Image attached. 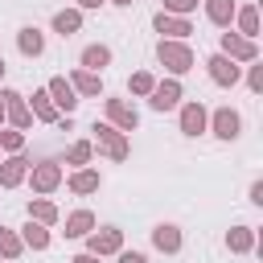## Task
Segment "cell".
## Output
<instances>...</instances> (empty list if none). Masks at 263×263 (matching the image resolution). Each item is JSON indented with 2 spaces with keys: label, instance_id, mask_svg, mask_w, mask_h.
Instances as JSON below:
<instances>
[{
  "label": "cell",
  "instance_id": "cell-1",
  "mask_svg": "<svg viewBox=\"0 0 263 263\" xmlns=\"http://www.w3.org/2000/svg\"><path fill=\"white\" fill-rule=\"evenodd\" d=\"M156 58H160V66H168L173 74L193 70V49H189L185 41H160V45H156Z\"/></svg>",
  "mask_w": 263,
  "mask_h": 263
},
{
  "label": "cell",
  "instance_id": "cell-2",
  "mask_svg": "<svg viewBox=\"0 0 263 263\" xmlns=\"http://www.w3.org/2000/svg\"><path fill=\"white\" fill-rule=\"evenodd\" d=\"M86 251L90 255H115V251H123V230L119 226H103V230H90L86 234Z\"/></svg>",
  "mask_w": 263,
  "mask_h": 263
},
{
  "label": "cell",
  "instance_id": "cell-3",
  "mask_svg": "<svg viewBox=\"0 0 263 263\" xmlns=\"http://www.w3.org/2000/svg\"><path fill=\"white\" fill-rule=\"evenodd\" d=\"M95 140H99V148L111 156V160H127V136L123 132H115L111 123H95Z\"/></svg>",
  "mask_w": 263,
  "mask_h": 263
},
{
  "label": "cell",
  "instance_id": "cell-4",
  "mask_svg": "<svg viewBox=\"0 0 263 263\" xmlns=\"http://www.w3.org/2000/svg\"><path fill=\"white\" fill-rule=\"evenodd\" d=\"M0 99H4V115H8V123H12L16 132H25V127L33 123V111H29L25 95H16V90H0Z\"/></svg>",
  "mask_w": 263,
  "mask_h": 263
},
{
  "label": "cell",
  "instance_id": "cell-5",
  "mask_svg": "<svg viewBox=\"0 0 263 263\" xmlns=\"http://www.w3.org/2000/svg\"><path fill=\"white\" fill-rule=\"evenodd\" d=\"M103 107H107V119H111V127H115V132H136L140 115H136V107H132V103H123V99H103Z\"/></svg>",
  "mask_w": 263,
  "mask_h": 263
},
{
  "label": "cell",
  "instance_id": "cell-6",
  "mask_svg": "<svg viewBox=\"0 0 263 263\" xmlns=\"http://www.w3.org/2000/svg\"><path fill=\"white\" fill-rule=\"evenodd\" d=\"M222 58H230V62H255L259 49H255V41H247L238 33H222Z\"/></svg>",
  "mask_w": 263,
  "mask_h": 263
},
{
  "label": "cell",
  "instance_id": "cell-7",
  "mask_svg": "<svg viewBox=\"0 0 263 263\" xmlns=\"http://www.w3.org/2000/svg\"><path fill=\"white\" fill-rule=\"evenodd\" d=\"M210 123H214V136L218 140H238V132H242V119H238L234 107H218L210 115Z\"/></svg>",
  "mask_w": 263,
  "mask_h": 263
},
{
  "label": "cell",
  "instance_id": "cell-8",
  "mask_svg": "<svg viewBox=\"0 0 263 263\" xmlns=\"http://www.w3.org/2000/svg\"><path fill=\"white\" fill-rule=\"evenodd\" d=\"M152 25H156V33H164V41H185V37L193 33L189 21H185V16H173V12H156Z\"/></svg>",
  "mask_w": 263,
  "mask_h": 263
},
{
  "label": "cell",
  "instance_id": "cell-9",
  "mask_svg": "<svg viewBox=\"0 0 263 263\" xmlns=\"http://www.w3.org/2000/svg\"><path fill=\"white\" fill-rule=\"evenodd\" d=\"M45 95H49V103H53L58 111H66V115H70V111L78 107V99H74V86H70L66 78H49V86H45Z\"/></svg>",
  "mask_w": 263,
  "mask_h": 263
},
{
  "label": "cell",
  "instance_id": "cell-10",
  "mask_svg": "<svg viewBox=\"0 0 263 263\" xmlns=\"http://www.w3.org/2000/svg\"><path fill=\"white\" fill-rule=\"evenodd\" d=\"M148 103H152L156 111H173V107L181 103V82H173V78H168V82H156L152 95H148Z\"/></svg>",
  "mask_w": 263,
  "mask_h": 263
},
{
  "label": "cell",
  "instance_id": "cell-11",
  "mask_svg": "<svg viewBox=\"0 0 263 263\" xmlns=\"http://www.w3.org/2000/svg\"><path fill=\"white\" fill-rule=\"evenodd\" d=\"M25 173H29V160L16 152V156H8V160H0V189H16L21 181H25Z\"/></svg>",
  "mask_w": 263,
  "mask_h": 263
},
{
  "label": "cell",
  "instance_id": "cell-12",
  "mask_svg": "<svg viewBox=\"0 0 263 263\" xmlns=\"http://www.w3.org/2000/svg\"><path fill=\"white\" fill-rule=\"evenodd\" d=\"M58 185H62V168H58L53 160L33 164V189H37V193H53Z\"/></svg>",
  "mask_w": 263,
  "mask_h": 263
},
{
  "label": "cell",
  "instance_id": "cell-13",
  "mask_svg": "<svg viewBox=\"0 0 263 263\" xmlns=\"http://www.w3.org/2000/svg\"><path fill=\"white\" fill-rule=\"evenodd\" d=\"M205 70H210V78H214L218 86H234V82H238V66H234L230 58H222V53H214V58L205 62Z\"/></svg>",
  "mask_w": 263,
  "mask_h": 263
},
{
  "label": "cell",
  "instance_id": "cell-14",
  "mask_svg": "<svg viewBox=\"0 0 263 263\" xmlns=\"http://www.w3.org/2000/svg\"><path fill=\"white\" fill-rule=\"evenodd\" d=\"M205 123H210V115H205L201 103H185V107H181V132H185V136H201Z\"/></svg>",
  "mask_w": 263,
  "mask_h": 263
},
{
  "label": "cell",
  "instance_id": "cell-15",
  "mask_svg": "<svg viewBox=\"0 0 263 263\" xmlns=\"http://www.w3.org/2000/svg\"><path fill=\"white\" fill-rule=\"evenodd\" d=\"M16 45H21L25 58H41V53H45V37H41L37 25H25V29L16 33Z\"/></svg>",
  "mask_w": 263,
  "mask_h": 263
},
{
  "label": "cell",
  "instance_id": "cell-16",
  "mask_svg": "<svg viewBox=\"0 0 263 263\" xmlns=\"http://www.w3.org/2000/svg\"><path fill=\"white\" fill-rule=\"evenodd\" d=\"M152 242H156V251L177 255V251H181V230H177V226H168V222H160V226L152 230Z\"/></svg>",
  "mask_w": 263,
  "mask_h": 263
},
{
  "label": "cell",
  "instance_id": "cell-17",
  "mask_svg": "<svg viewBox=\"0 0 263 263\" xmlns=\"http://www.w3.org/2000/svg\"><path fill=\"white\" fill-rule=\"evenodd\" d=\"M90 230H95V214L90 210H74L66 218V238H86Z\"/></svg>",
  "mask_w": 263,
  "mask_h": 263
},
{
  "label": "cell",
  "instance_id": "cell-18",
  "mask_svg": "<svg viewBox=\"0 0 263 263\" xmlns=\"http://www.w3.org/2000/svg\"><path fill=\"white\" fill-rule=\"evenodd\" d=\"M234 12H238V4H234V0H205V16H210L214 25H222V29H230Z\"/></svg>",
  "mask_w": 263,
  "mask_h": 263
},
{
  "label": "cell",
  "instance_id": "cell-19",
  "mask_svg": "<svg viewBox=\"0 0 263 263\" xmlns=\"http://www.w3.org/2000/svg\"><path fill=\"white\" fill-rule=\"evenodd\" d=\"M70 86H74V95H99L103 90V78L90 74V70H74L70 74Z\"/></svg>",
  "mask_w": 263,
  "mask_h": 263
},
{
  "label": "cell",
  "instance_id": "cell-20",
  "mask_svg": "<svg viewBox=\"0 0 263 263\" xmlns=\"http://www.w3.org/2000/svg\"><path fill=\"white\" fill-rule=\"evenodd\" d=\"M226 247H230L234 255H247V251L255 247V230H251V226H230V234H226Z\"/></svg>",
  "mask_w": 263,
  "mask_h": 263
},
{
  "label": "cell",
  "instance_id": "cell-21",
  "mask_svg": "<svg viewBox=\"0 0 263 263\" xmlns=\"http://www.w3.org/2000/svg\"><path fill=\"white\" fill-rule=\"evenodd\" d=\"M234 16H238V29H242L238 37L255 41V33H259V8H255V4H242V8L234 12Z\"/></svg>",
  "mask_w": 263,
  "mask_h": 263
},
{
  "label": "cell",
  "instance_id": "cell-22",
  "mask_svg": "<svg viewBox=\"0 0 263 263\" xmlns=\"http://www.w3.org/2000/svg\"><path fill=\"white\" fill-rule=\"evenodd\" d=\"M107 62H111V49H107V45H86V49H82V70L99 74Z\"/></svg>",
  "mask_w": 263,
  "mask_h": 263
},
{
  "label": "cell",
  "instance_id": "cell-23",
  "mask_svg": "<svg viewBox=\"0 0 263 263\" xmlns=\"http://www.w3.org/2000/svg\"><path fill=\"white\" fill-rule=\"evenodd\" d=\"M53 29H58L62 37H70V33H78V29H82V12H78V8H62V12L53 16Z\"/></svg>",
  "mask_w": 263,
  "mask_h": 263
},
{
  "label": "cell",
  "instance_id": "cell-24",
  "mask_svg": "<svg viewBox=\"0 0 263 263\" xmlns=\"http://www.w3.org/2000/svg\"><path fill=\"white\" fill-rule=\"evenodd\" d=\"M29 111H33L37 119H45V123H58V107L49 103V95H45V90H33V103H29Z\"/></svg>",
  "mask_w": 263,
  "mask_h": 263
},
{
  "label": "cell",
  "instance_id": "cell-25",
  "mask_svg": "<svg viewBox=\"0 0 263 263\" xmlns=\"http://www.w3.org/2000/svg\"><path fill=\"white\" fill-rule=\"evenodd\" d=\"M53 218H58V205H53V201H45V197L29 201V222H41V226H49Z\"/></svg>",
  "mask_w": 263,
  "mask_h": 263
},
{
  "label": "cell",
  "instance_id": "cell-26",
  "mask_svg": "<svg viewBox=\"0 0 263 263\" xmlns=\"http://www.w3.org/2000/svg\"><path fill=\"white\" fill-rule=\"evenodd\" d=\"M21 242H25V247H33V251H45V247H49V230H45L41 222H29V226H25V234H21Z\"/></svg>",
  "mask_w": 263,
  "mask_h": 263
},
{
  "label": "cell",
  "instance_id": "cell-27",
  "mask_svg": "<svg viewBox=\"0 0 263 263\" xmlns=\"http://www.w3.org/2000/svg\"><path fill=\"white\" fill-rule=\"evenodd\" d=\"M70 189H74V193H95V189H99V173H90V168H78V173L70 177Z\"/></svg>",
  "mask_w": 263,
  "mask_h": 263
},
{
  "label": "cell",
  "instance_id": "cell-28",
  "mask_svg": "<svg viewBox=\"0 0 263 263\" xmlns=\"http://www.w3.org/2000/svg\"><path fill=\"white\" fill-rule=\"evenodd\" d=\"M21 251H25V242H21V234H12L8 226H0V255H4V259H16Z\"/></svg>",
  "mask_w": 263,
  "mask_h": 263
},
{
  "label": "cell",
  "instance_id": "cell-29",
  "mask_svg": "<svg viewBox=\"0 0 263 263\" xmlns=\"http://www.w3.org/2000/svg\"><path fill=\"white\" fill-rule=\"evenodd\" d=\"M127 86H132V95H152V86H156V78H152L148 70H136V74L127 78Z\"/></svg>",
  "mask_w": 263,
  "mask_h": 263
},
{
  "label": "cell",
  "instance_id": "cell-30",
  "mask_svg": "<svg viewBox=\"0 0 263 263\" xmlns=\"http://www.w3.org/2000/svg\"><path fill=\"white\" fill-rule=\"evenodd\" d=\"M0 148L16 156V152L25 148V132H16V127H8V132H0Z\"/></svg>",
  "mask_w": 263,
  "mask_h": 263
},
{
  "label": "cell",
  "instance_id": "cell-31",
  "mask_svg": "<svg viewBox=\"0 0 263 263\" xmlns=\"http://www.w3.org/2000/svg\"><path fill=\"white\" fill-rule=\"evenodd\" d=\"M66 160H70V164H86V160H90V140H78V144L70 148Z\"/></svg>",
  "mask_w": 263,
  "mask_h": 263
},
{
  "label": "cell",
  "instance_id": "cell-32",
  "mask_svg": "<svg viewBox=\"0 0 263 263\" xmlns=\"http://www.w3.org/2000/svg\"><path fill=\"white\" fill-rule=\"evenodd\" d=\"M164 8H168L173 16H185V12H193V8H197V0H164Z\"/></svg>",
  "mask_w": 263,
  "mask_h": 263
},
{
  "label": "cell",
  "instance_id": "cell-33",
  "mask_svg": "<svg viewBox=\"0 0 263 263\" xmlns=\"http://www.w3.org/2000/svg\"><path fill=\"white\" fill-rule=\"evenodd\" d=\"M247 82H251V90H263V66H251Z\"/></svg>",
  "mask_w": 263,
  "mask_h": 263
},
{
  "label": "cell",
  "instance_id": "cell-34",
  "mask_svg": "<svg viewBox=\"0 0 263 263\" xmlns=\"http://www.w3.org/2000/svg\"><path fill=\"white\" fill-rule=\"evenodd\" d=\"M119 263H148V259H144L140 251H123V255H119Z\"/></svg>",
  "mask_w": 263,
  "mask_h": 263
},
{
  "label": "cell",
  "instance_id": "cell-35",
  "mask_svg": "<svg viewBox=\"0 0 263 263\" xmlns=\"http://www.w3.org/2000/svg\"><path fill=\"white\" fill-rule=\"evenodd\" d=\"M251 201H255V205H263V181H255V185H251Z\"/></svg>",
  "mask_w": 263,
  "mask_h": 263
},
{
  "label": "cell",
  "instance_id": "cell-36",
  "mask_svg": "<svg viewBox=\"0 0 263 263\" xmlns=\"http://www.w3.org/2000/svg\"><path fill=\"white\" fill-rule=\"evenodd\" d=\"M70 263H99V255H90V251H82V255H74Z\"/></svg>",
  "mask_w": 263,
  "mask_h": 263
},
{
  "label": "cell",
  "instance_id": "cell-37",
  "mask_svg": "<svg viewBox=\"0 0 263 263\" xmlns=\"http://www.w3.org/2000/svg\"><path fill=\"white\" fill-rule=\"evenodd\" d=\"M99 4H107V0H78V8H99Z\"/></svg>",
  "mask_w": 263,
  "mask_h": 263
},
{
  "label": "cell",
  "instance_id": "cell-38",
  "mask_svg": "<svg viewBox=\"0 0 263 263\" xmlns=\"http://www.w3.org/2000/svg\"><path fill=\"white\" fill-rule=\"evenodd\" d=\"M111 4H123V8H127V4H132V0H111Z\"/></svg>",
  "mask_w": 263,
  "mask_h": 263
},
{
  "label": "cell",
  "instance_id": "cell-39",
  "mask_svg": "<svg viewBox=\"0 0 263 263\" xmlns=\"http://www.w3.org/2000/svg\"><path fill=\"white\" fill-rule=\"evenodd\" d=\"M0 119H4V99H0Z\"/></svg>",
  "mask_w": 263,
  "mask_h": 263
},
{
  "label": "cell",
  "instance_id": "cell-40",
  "mask_svg": "<svg viewBox=\"0 0 263 263\" xmlns=\"http://www.w3.org/2000/svg\"><path fill=\"white\" fill-rule=\"evenodd\" d=\"M0 78H4V62H0Z\"/></svg>",
  "mask_w": 263,
  "mask_h": 263
}]
</instances>
